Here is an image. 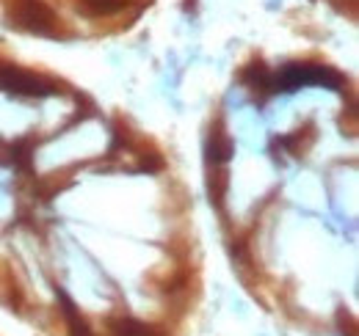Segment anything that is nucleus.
<instances>
[{
  "label": "nucleus",
  "mask_w": 359,
  "mask_h": 336,
  "mask_svg": "<svg viewBox=\"0 0 359 336\" xmlns=\"http://www.w3.org/2000/svg\"><path fill=\"white\" fill-rule=\"evenodd\" d=\"M302 85H326V88L340 91L343 75L329 66H313V64H293V66H285L279 75H271V94L296 91Z\"/></svg>",
  "instance_id": "1"
},
{
  "label": "nucleus",
  "mask_w": 359,
  "mask_h": 336,
  "mask_svg": "<svg viewBox=\"0 0 359 336\" xmlns=\"http://www.w3.org/2000/svg\"><path fill=\"white\" fill-rule=\"evenodd\" d=\"M0 88L17 97H47L58 91L53 83H47L31 72H22L17 66H0Z\"/></svg>",
  "instance_id": "2"
},
{
  "label": "nucleus",
  "mask_w": 359,
  "mask_h": 336,
  "mask_svg": "<svg viewBox=\"0 0 359 336\" xmlns=\"http://www.w3.org/2000/svg\"><path fill=\"white\" fill-rule=\"evenodd\" d=\"M17 20H20L25 28L36 31V34H45V36H53V34H55V31H53V14H50V8L42 6L39 0H22L20 8H17Z\"/></svg>",
  "instance_id": "3"
},
{
  "label": "nucleus",
  "mask_w": 359,
  "mask_h": 336,
  "mask_svg": "<svg viewBox=\"0 0 359 336\" xmlns=\"http://www.w3.org/2000/svg\"><path fill=\"white\" fill-rule=\"evenodd\" d=\"M111 326H114V334L116 336H163L158 328L144 326V323H138L133 317H119V320H114Z\"/></svg>",
  "instance_id": "4"
},
{
  "label": "nucleus",
  "mask_w": 359,
  "mask_h": 336,
  "mask_svg": "<svg viewBox=\"0 0 359 336\" xmlns=\"http://www.w3.org/2000/svg\"><path fill=\"white\" fill-rule=\"evenodd\" d=\"M58 298H61V303H64V317H67V323H69V336H91L86 320L78 314L75 303L67 298V293H61V290H58Z\"/></svg>",
  "instance_id": "5"
},
{
  "label": "nucleus",
  "mask_w": 359,
  "mask_h": 336,
  "mask_svg": "<svg viewBox=\"0 0 359 336\" xmlns=\"http://www.w3.org/2000/svg\"><path fill=\"white\" fill-rule=\"evenodd\" d=\"M208 152H210L213 166H222V163H226V160L232 158V141L226 138L222 130H216V132L210 135V146H208Z\"/></svg>",
  "instance_id": "6"
}]
</instances>
